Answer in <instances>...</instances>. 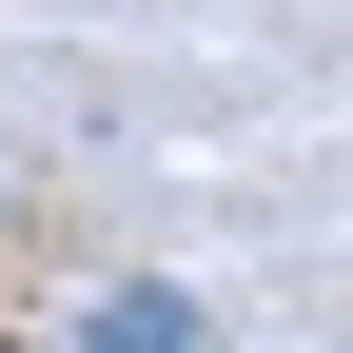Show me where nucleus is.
Returning <instances> with one entry per match:
<instances>
[{"mask_svg": "<svg viewBox=\"0 0 353 353\" xmlns=\"http://www.w3.org/2000/svg\"><path fill=\"white\" fill-rule=\"evenodd\" d=\"M79 353H196V314H176V294H99V314H79Z\"/></svg>", "mask_w": 353, "mask_h": 353, "instance_id": "nucleus-1", "label": "nucleus"}, {"mask_svg": "<svg viewBox=\"0 0 353 353\" xmlns=\"http://www.w3.org/2000/svg\"><path fill=\"white\" fill-rule=\"evenodd\" d=\"M0 216H20V157H0Z\"/></svg>", "mask_w": 353, "mask_h": 353, "instance_id": "nucleus-2", "label": "nucleus"}]
</instances>
